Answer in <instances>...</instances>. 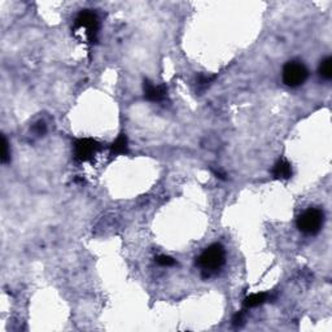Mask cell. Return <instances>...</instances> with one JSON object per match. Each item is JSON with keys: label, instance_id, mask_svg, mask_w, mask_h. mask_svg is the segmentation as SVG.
<instances>
[{"label": "cell", "instance_id": "obj_16", "mask_svg": "<svg viewBox=\"0 0 332 332\" xmlns=\"http://www.w3.org/2000/svg\"><path fill=\"white\" fill-rule=\"evenodd\" d=\"M213 173H214V175L215 177H217V178H219V179H223V181H225V177H226V174H223V173L221 172V170H213Z\"/></svg>", "mask_w": 332, "mask_h": 332}, {"label": "cell", "instance_id": "obj_2", "mask_svg": "<svg viewBox=\"0 0 332 332\" xmlns=\"http://www.w3.org/2000/svg\"><path fill=\"white\" fill-rule=\"evenodd\" d=\"M73 32L82 38L90 44H93L97 40L99 34V17L93 11L85 9L77 16L73 26Z\"/></svg>", "mask_w": 332, "mask_h": 332}, {"label": "cell", "instance_id": "obj_12", "mask_svg": "<svg viewBox=\"0 0 332 332\" xmlns=\"http://www.w3.org/2000/svg\"><path fill=\"white\" fill-rule=\"evenodd\" d=\"M214 79H215V75L201 74V75H199V78H197V86L207 87V86H209V85H211Z\"/></svg>", "mask_w": 332, "mask_h": 332}, {"label": "cell", "instance_id": "obj_9", "mask_svg": "<svg viewBox=\"0 0 332 332\" xmlns=\"http://www.w3.org/2000/svg\"><path fill=\"white\" fill-rule=\"evenodd\" d=\"M269 300V293L268 292H261V293H253L249 295L244 299V307L245 309H252V307H257L262 303H265Z\"/></svg>", "mask_w": 332, "mask_h": 332}, {"label": "cell", "instance_id": "obj_11", "mask_svg": "<svg viewBox=\"0 0 332 332\" xmlns=\"http://www.w3.org/2000/svg\"><path fill=\"white\" fill-rule=\"evenodd\" d=\"M11 158V151H9V144L5 136H1V162L7 164Z\"/></svg>", "mask_w": 332, "mask_h": 332}, {"label": "cell", "instance_id": "obj_8", "mask_svg": "<svg viewBox=\"0 0 332 332\" xmlns=\"http://www.w3.org/2000/svg\"><path fill=\"white\" fill-rule=\"evenodd\" d=\"M111 152L115 156L129 153V140H127V136L125 134H120L117 139L112 143Z\"/></svg>", "mask_w": 332, "mask_h": 332}, {"label": "cell", "instance_id": "obj_3", "mask_svg": "<svg viewBox=\"0 0 332 332\" xmlns=\"http://www.w3.org/2000/svg\"><path fill=\"white\" fill-rule=\"evenodd\" d=\"M325 223V213L318 208H309L297 218V229L305 235H317Z\"/></svg>", "mask_w": 332, "mask_h": 332}, {"label": "cell", "instance_id": "obj_10", "mask_svg": "<svg viewBox=\"0 0 332 332\" xmlns=\"http://www.w3.org/2000/svg\"><path fill=\"white\" fill-rule=\"evenodd\" d=\"M318 73L321 75L322 78L326 79V81H330L332 78V58H326L321 61L319 64V69H318Z\"/></svg>", "mask_w": 332, "mask_h": 332}, {"label": "cell", "instance_id": "obj_6", "mask_svg": "<svg viewBox=\"0 0 332 332\" xmlns=\"http://www.w3.org/2000/svg\"><path fill=\"white\" fill-rule=\"evenodd\" d=\"M144 90V97L150 101H162L166 99L168 95V90L165 86H156L152 82H150L148 79H144L143 83Z\"/></svg>", "mask_w": 332, "mask_h": 332}, {"label": "cell", "instance_id": "obj_7", "mask_svg": "<svg viewBox=\"0 0 332 332\" xmlns=\"http://www.w3.org/2000/svg\"><path fill=\"white\" fill-rule=\"evenodd\" d=\"M272 175L276 179H289L292 177V165L288 161L282 158L274 165L272 169Z\"/></svg>", "mask_w": 332, "mask_h": 332}, {"label": "cell", "instance_id": "obj_14", "mask_svg": "<svg viewBox=\"0 0 332 332\" xmlns=\"http://www.w3.org/2000/svg\"><path fill=\"white\" fill-rule=\"evenodd\" d=\"M32 131L35 132L36 135H44V134H46V131H47V125L46 123H44L43 121H39V122H36L35 125L32 126Z\"/></svg>", "mask_w": 332, "mask_h": 332}, {"label": "cell", "instance_id": "obj_1", "mask_svg": "<svg viewBox=\"0 0 332 332\" xmlns=\"http://www.w3.org/2000/svg\"><path fill=\"white\" fill-rule=\"evenodd\" d=\"M226 262V250L222 244H211L204 249L196 258V266L201 270L203 278H211L223 268Z\"/></svg>", "mask_w": 332, "mask_h": 332}, {"label": "cell", "instance_id": "obj_13", "mask_svg": "<svg viewBox=\"0 0 332 332\" xmlns=\"http://www.w3.org/2000/svg\"><path fill=\"white\" fill-rule=\"evenodd\" d=\"M157 261V264L161 265V266H166V268H170V266H174L177 262H175L174 258H172L170 256H166V254H161L156 258Z\"/></svg>", "mask_w": 332, "mask_h": 332}, {"label": "cell", "instance_id": "obj_5", "mask_svg": "<svg viewBox=\"0 0 332 332\" xmlns=\"http://www.w3.org/2000/svg\"><path fill=\"white\" fill-rule=\"evenodd\" d=\"M101 144L91 138H82L75 140L74 143V158L78 162H91L96 154L101 151Z\"/></svg>", "mask_w": 332, "mask_h": 332}, {"label": "cell", "instance_id": "obj_15", "mask_svg": "<svg viewBox=\"0 0 332 332\" xmlns=\"http://www.w3.org/2000/svg\"><path fill=\"white\" fill-rule=\"evenodd\" d=\"M244 310L239 311V313H236L235 317H234V319H232V323H234V326H241L244 323Z\"/></svg>", "mask_w": 332, "mask_h": 332}, {"label": "cell", "instance_id": "obj_4", "mask_svg": "<svg viewBox=\"0 0 332 332\" xmlns=\"http://www.w3.org/2000/svg\"><path fill=\"white\" fill-rule=\"evenodd\" d=\"M283 82L288 87H299L305 83L309 70L301 61H288L282 72Z\"/></svg>", "mask_w": 332, "mask_h": 332}]
</instances>
